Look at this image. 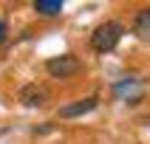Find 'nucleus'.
Here are the masks:
<instances>
[{"label":"nucleus","instance_id":"4","mask_svg":"<svg viewBox=\"0 0 150 144\" xmlns=\"http://www.w3.org/2000/svg\"><path fill=\"white\" fill-rule=\"evenodd\" d=\"M96 105H99V96H85V99H76L71 105H62L59 107V116L62 119H76V116H85V113L96 110Z\"/></svg>","mask_w":150,"mask_h":144},{"label":"nucleus","instance_id":"7","mask_svg":"<svg viewBox=\"0 0 150 144\" xmlns=\"http://www.w3.org/2000/svg\"><path fill=\"white\" fill-rule=\"evenodd\" d=\"M34 11L42 17H57L62 14V0H34Z\"/></svg>","mask_w":150,"mask_h":144},{"label":"nucleus","instance_id":"5","mask_svg":"<svg viewBox=\"0 0 150 144\" xmlns=\"http://www.w3.org/2000/svg\"><path fill=\"white\" fill-rule=\"evenodd\" d=\"M20 102H23L25 107H42L45 102H48V88L45 85H25L23 91H20Z\"/></svg>","mask_w":150,"mask_h":144},{"label":"nucleus","instance_id":"1","mask_svg":"<svg viewBox=\"0 0 150 144\" xmlns=\"http://www.w3.org/2000/svg\"><path fill=\"white\" fill-rule=\"evenodd\" d=\"M122 34H125V25L116 23V20H108V23H102V25L93 28L91 48L96 51V54H110V51L122 42Z\"/></svg>","mask_w":150,"mask_h":144},{"label":"nucleus","instance_id":"9","mask_svg":"<svg viewBox=\"0 0 150 144\" xmlns=\"http://www.w3.org/2000/svg\"><path fill=\"white\" fill-rule=\"evenodd\" d=\"M51 130H54V127H51V124H40V127H34L31 133L37 136V133H51Z\"/></svg>","mask_w":150,"mask_h":144},{"label":"nucleus","instance_id":"6","mask_svg":"<svg viewBox=\"0 0 150 144\" xmlns=\"http://www.w3.org/2000/svg\"><path fill=\"white\" fill-rule=\"evenodd\" d=\"M133 34L139 37V40L150 42V6H144L142 11L136 14V20H133Z\"/></svg>","mask_w":150,"mask_h":144},{"label":"nucleus","instance_id":"8","mask_svg":"<svg viewBox=\"0 0 150 144\" xmlns=\"http://www.w3.org/2000/svg\"><path fill=\"white\" fill-rule=\"evenodd\" d=\"M6 37H8V25H6V20L0 17V42H6Z\"/></svg>","mask_w":150,"mask_h":144},{"label":"nucleus","instance_id":"2","mask_svg":"<svg viewBox=\"0 0 150 144\" xmlns=\"http://www.w3.org/2000/svg\"><path fill=\"white\" fill-rule=\"evenodd\" d=\"M79 59L74 57V54H62V57H51L48 62H45V71H48L54 79H68V76L79 74Z\"/></svg>","mask_w":150,"mask_h":144},{"label":"nucleus","instance_id":"3","mask_svg":"<svg viewBox=\"0 0 150 144\" xmlns=\"http://www.w3.org/2000/svg\"><path fill=\"white\" fill-rule=\"evenodd\" d=\"M113 93H116V96H125L127 105H139L142 96H144L142 79H139V76H125L122 82H113Z\"/></svg>","mask_w":150,"mask_h":144}]
</instances>
